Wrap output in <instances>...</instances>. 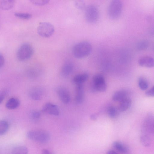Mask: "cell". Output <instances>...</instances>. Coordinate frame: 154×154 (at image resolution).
I'll return each mask as SVG.
<instances>
[{"label": "cell", "mask_w": 154, "mask_h": 154, "mask_svg": "<svg viewBox=\"0 0 154 154\" xmlns=\"http://www.w3.org/2000/svg\"><path fill=\"white\" fill-rule=\"evenodd\" d=\"M154 133L153 120L148 117L143 122L141 127L140 141L143 146L148 147L151 145Z\"/></svg>", "instance_id": "obj_1"}, {"label": "cell", "mask_w": 154, "mask_h": 154, "mask_svg": "<svg viewBox=\"0 0 154 154\" xmlns=\"http://www.w3.org/2000/svg\"><path fill=\"white\" fill-rule=\"evenodd\" d=\"M92 45L91 43L86 41L79 42L73 47L72 53L76 58L81 59L88 56L92 51Z\"/></svg>", "instance_id": "obj_2"}, {"label": "cell", "mask_w": 154, "mask_h": 154, "mask_svg": "<svg viewBox=\"0 0 154 154\" xmlns=\"http://www.w3.org/2000/svg\"><path fill=\"white\" fill-rule=\"evenodd\" d=\"M29 139L41 143H44L49 141L50 136L47 131L43 130H34L29 131L26 134Z\"/></svg>", "instance_id": "obj_3"}, {"label": "cell", "mask_w": 154, "mask_h": 154, "mask_svg": "<svg viewBox=\"0 0 154 154\" xmlns=\"http://www.w3.org/2000/svg\"><path fill=\"white\" fill-rule=\"evenodd\" d=\"M123 5L121 1L114 0L110 3L108 9L109 17L113 20L118 19L120 16L122 10Z\"/></svg>", "instance_id": "obj_4"}, {"label": "cell", "mask_w": 154, "mask_h": 154, "mask_svg": "<svg viewBox=\"0 0 154 154\" xmlns=\"http://www.w3.org/2000/svg\"><path fill=\"white\" fill-rule=\"evenodd\" d=\"M91 88L94 92H105L106 89V85L104 77L100 74H97L94 76L91 82Z\"/></svg>", "instance_id": "obj_5"}, {"label": "cell", "mask_w": 154, "mask_h": 154, "mask_svg": "<svg viewBox=\"0 0 154 154\" xmlns=\"http://www.w3.org/2000/svg\"><path fill=\"white\" fill-rule=\"evenodd\" d=\"M33 53L32 46L27 43L22 44L18 48L17 52V57L18 60L24 61L30 58Z\"/></svg>", "instance_id": "obj_6"}, {"label": "cell", "mask_w": 154, "mask_h": 154, "mask_svg": "<svg viewBox=\"0 0 154 154\" xmlns=\"http://www.w3.org/2000/svg\"><path fill=\"white\" fill-rule=\"evenodd\" d=\"M85 18L87 21L90 23H96L98 20L99 12L97 8L94 5H88L85 8Z\"/></svg>", "instance_id": "obj_7"}, {"label": "cell", "mask_w": 154, "mask_h": 154, "mask_svg": "<svg viewBox=\"0 0 154 154\" xmlns=\"http://www.w3.org/2000/svg\"><path fill=\"white\" fill-rule=\"evenodd\" d=\"M54 32V28L50 23L42 22L39 23L37 32L41 36L44 38L49 37L52 35Z\"/></svg>", "instance_id": "obj_8"}, {"label": "cell", "mask_w": 154, "mask_h": 154, "mask_svg": "<svg viewBox=\"0 0 154 154\" xmlns=\"http://www.w3.org/2000/svg\"><path fill=\"white\" fill-rule=\"evenodd\" d=\"M57 93L60 100L63 103L67 104L69 103L70 95L67 88L64 87H60L57 89Z\"/></svg>", "instance_id": "obj_9"}, {"label": "cell", "mask_w": 154, "mask_h": 154, "mask_svg": "<svg viewBox=\"0 0 154 154\" xmlns=\"http://www.w3.org/2000/svg\"><path fill=\"white\" fill-rule=\"evenodd\" d=\"M42 111L45 113L51 115L57 116L60 112L59 108L55 104L51 103H47L43 106Z\"/></svg>", "instance_id": "obj_10"}, {"label": "cell", "mask_w": 154, "mask_h": 154, "mask_svg": "<svg viewBox=\"0 0 154 154\" xmlns=\"http://www.w3.org/2000/svg\"><path fill=\"white\" fill-rule=\"evenodd\" d=\"M139 65L141 66L147 68L153 67L154 65L153 58L148 56H143L138 60Z\"/></svg>", "instance_id": "obj_11"}, {"label": "cell", "mask_w": 154, "mask_h": 154, "mask_svg": "<svg viewBox=\"0 0 154 154\" xmlns=\"http://www.w3.org/2000/svg\"><path fill=\"white\" fill-rule=\"evenodd\" d=\"M74 65L72 62L67 61L63 65L61 71V75L63 77H66L70 75L73 72Z\"/></svg>", "instance_id": "obj_12"}, {"label": "cell", "mask_w": 154, "mask_h": 154, "mask_svg": "<svg viewBox=\"0 0 154 154\" xmlns=\"http://www.w3.org/2000/svg\"><path fill=\"white\" fill-rule=\"evenodd\" d=\"M43 90L39 87L31 88L29 92V95L32 99L38 100H40L43 94Z\"/></svg>", "instance_id": "obj_13"}, {"label": "cell", "mask_w": 154, "mask_h": 154, "mask_svg": "<svg viewBox=\"0 0 154 154\" xmlns=\"http://www.w3.org/2000/svg\"><path fill=\"white\" fill-rule=\"evenodd\" d=\"M129 92L125 90L118 91L113 95L112 99L115 101H121L129 97Z\"/></svg>", "instance_id": "obj_14"}, {"label": "cell", "mask_w": 154, "mask_h": 154, "mask_svg": "<svg viewBox=\"0 0 154 154\" xmlns=\"http://www.w3.org/2000/svg\"><path fill=\"white\" fill-rule=\"evenodd\" d=\"M84 97V88L83 85H76L75 89V100L78 103H80L83 100Z\"/></svg>", "instance_id": "obj_15"}, {"label": "cell", "mask_w": 154, "mask_h": 154, "mask_svg": "<svg viewBox=\"0 0 154 154\" xmlns=\"http://www.w3.org/2000/svg\"><path fill=\"white\" fill-rule=\"evenodd\" d=\"M20 105V101L17 98L12 97L10 98L7 101L5 106L9 109H13L17 108Z\"/></svg>", "instance_id": "obj_16"}, {"label": "cell", "mask_w": 154, "mask_h": 154, "mask_svg": "<svg viewBox=\"0 0 154 154\" xmlns=\"http://www.w3.org/2000/svg\"><path fill=\"white\" fill-rule=\"evenodd\" d=\"M118 108L120 112H124L127 110L130 106L131 100L129 97H128L120 102Z\"/></svg>", "instance_id": "obj_17"}, {"label": "cell", "mask_w": 154, "mask_h": 154, "mask_svg": "<svg viewBox=\"0 0 154 154\" xmlns=\"http://www.w3.org/2000/svg\"><path fill=\"white\" fill-rule=\"evenodd\" d=\"M88 78V75L86 73L75 75L73 78V81L76 85H83Z\"/></svg>", "instance_id": "obj_18"}, {"label": "cell", "mask_w": 154, "mask_h": 154, "mask_svg": "<svg viewBox=\"0 0 154 154\" xmlns=\"http://www.w3.org/2000/svg\"><path fill=\"white\" fill-rule=\"evenodd\" d=\"M112 146L114 149L122 153H127L128 151V147L125 145L118 141L113 142Z\"/></svg>", "instance_id": "obj_19"}, {"label": "cell", "mask_w": 154, "mask_h": 154, "mask_svg": "<svg viewBox=\"0 0 154 154\" xmlns=\"http://www.w3.org/2000/svg\"><path fill=\"white\" fill-rule=\"evenodd\" d=\"M14 1L11 0H0V9L3 10H9L14 6Z\"/></svg>", "instance_id": "obj_20"}, {"label": "cell", "mask_w": 154, "mask_h": 154, "mask_svg": "<svg viewBox=\"0 0 154 154\" xmlns=\"http://www.w3.org/2000/svg\"><path fill=\"white\" fill-rule=\"evenodd\" d=\"M28 149L26 146L19 145L13 149L11 154H28Z\"/></svg>", "instance_id": "obj_21"}, {"label": "cell", "mask_w": 154, "mask_h": 154, "mask_svg": "<svg viewBox=\"0 0 154 154\" xmlns=\"http://www.w3.org/2000/svg\"><path fill=\"white\" fill-rule=\"evenodd\" d=\"M138 85L139 88L142 90H146L149 87L147 81L143 77L139 78L138 80Z\"/></svg>", "instance_id": "obj_22"}, {"label": "cell", "mask_w": 154, "mask_h": 154, "mask_svg": "<svg viewBox=\"0 0 154 154\" xmlns=\"http://www.w3.org/2000/svg\"><path fill=\"white\" fill-rule=\"evenodd\" d=\"M9 128L8 122L5 120H0V136L5 134Z\"/></svg>", "instance_id": "obj_23"}, {"label": "cell", "mask_w": 154, "mask_h": 154, "mask_svg": "<svg viewBox=\"0 0 154 154\" xmlns=\"http://www.w3.org/2000/svg\"><path fill=\"white\" fill-rule=\"evenodd\" d=\"M119 112L118 108L112 106L109 107L108 111L109 116L112 118H114L117 117Z\"/></svg>", "instance_id": "obj_24"}, {"label": "cell", "mask_w": 154, "mask_h": 154, "mask_svg": "<svg viewBox=\"0 0 154 154\" xmlns=\"http://www.w3.org/2000/svg\"><path fill=\"white\" fill-rule=\"evenodd\" d=\"M149 46V42L147 40H143L139 42L137 44V48L140 51L145 50Z\"/></svg>", "instance_id": "obj_25"}, {"label": "cell", "mask_w": 154, "mask_h": 154, "mask_svg": "<svg viewBox=\"0 0 154 154\" xmlns=\"http://www.w3.org/2000/svg\"><path fill=\"white\" fill-rule=\"evenodd\" d=\"M41 116L40 112L38 111H34L32 112L30 114V118L34 122L38 121Z\"/></svg>", "instance_id": "obj_26"}, {"label": "cell", "mask_w": 154, "mask_h": 154, "mask_svg": "<svg viewBox=\"0 0 154 154\" xmlns=\"http://www.w3.org/2000/svg\"><path fill=\"white\" fill-rule=\"evenodd\" d=\"M14 15L18 18L24 19H28L32 17L31 14L27 13L16 12Z\"/></svg>", "instance_id": "obj_27"}, {"label": "cell", "mask_w": 154, "mask_h": 154, "mask_svg": "<svg viewBox=\"0 0 154 154\" xmlns=\"http://www.w3.org/2000/svg\"><path fill=\"white\" fill-rule=\"evenodd\" d=\"M30 1L33 4L38 6L45 5L49 2V1L48 0H32Z\"/></svg>", "instance_id": "obj_28"}, {"label": "cell", "mask_w": 154, "mask_h": 154, "mask_svg": "<svg viewBox=\"0 0 154 154\" xmlns=\"http://www.w3.org/2000/svg\"><path fill=\"white\" fill-rule=\"evenodd\" d=\"M75 7L79 9H84L85 7V4L83 1L78 0L75 2Z\"/></svg>", "instance_id": "obj_29"}, {"label": "cell", "mask_w": 154, "mask_h": 154, "mask_svg": "<svg viewBox=\"0 0 154 154\" xmlns=\"http://www.w3.org/2000/svg\"><path fill=\"white\" fill-rule=\"evenodd\" d=\"M145 95L147 97H153L154 96V87L153 86L150 89L146 91L145 93Z\"/></svg>", "instance_id": "obj_30"}, {"label": "cell", "mask_w": 154, "mask_h": 154, "mask_svg": "<svg viewBox=\"0 0 154 154\" xmlns=\"http://www.w3.org/2000/svg\"><path fill=\"white\" fill-rule=\"evenodd\" d=\"M7 93V92L5 90H3L0 91V104L3 102L6 96Z\"/></svg>", "instance_id": "obj_31"}, {"label": "cell", "mask_w": 154, "mask_h": 154, "mask_svg": "<svg viewBox=\"0 0 154 154\" xmlns=\"http://www.w3.org/2000/svg\"><path fill=\"white\" fill-rule=\"evenodd\" d=\"M5 63V58L3 55L0 53V68L2 67Z\"/></svg>", "instance_id": "obj_32"}, {"label": "cell", "mask_w": 154, "mask_h": 154, "mask_svg": "<svg viewBox=\"0 0 154 154\" xmlns=\"http://www.w3.org/2000/svg\"><path fill=\"white\" fill-rule=\"evenodd\" d=\"M41 154H54L47 149H44L42 151Z\"/></svg>", "instance_id": "obj_33"}, {"label": "cell", "mask_w": 154, "mask_h": 154, "mask_svg": "<svg viewBox=\"0 0 154 154\" xmlns=\"http://www.w3.org/2000/svg\"><path fill=\"white\" fill-rule=\"evenodd\" d=\"M90 118L91 120L94 121L97 119V116L95 114H92L90 116Z\"/></svg>", "instance_id": "obj_34"}, {"label": "cell", "mask_w": 154, "mask_h": 154, "mask_svg": "<svg viewBox=\"0 0 154 154\" xmlns=\"http://www.w3.org/2000/svg\"><path fill=\"white\" fill-rule=\"evenodd\" d=\"M106 154H117V153L115 150L111 149L108 150Z\"/></svg>", "instance_id": "obj_35"}]
</instances>
